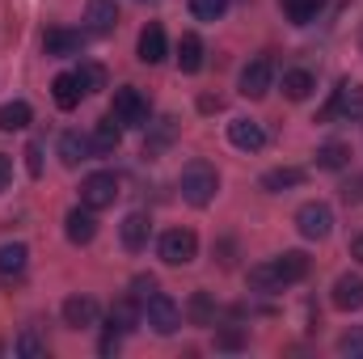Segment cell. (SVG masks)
<instances>
[{
  "mask_svg": "<svg viewBox=\"0 0 363 359\" xmlns=\"http://www.w3.org/2000/svg\"><path fill=\"white\" fill-rule=\"evenodd\" d=\"M51 97H55V106H60V110H77V106H81V97H85L81 81H77V72H60V77L51 81Z\"/></svg>",
  "mask_w": 363,
  "mask_h": 359,
  "instance_id": "18",
  "label": "cell"
},
{
  "mask_svg": "<svg viewBox=\"0 0 363 359\" xmlns=\"http://www.w3.org/2000/svg\"><path fill=\"white\" fill-rule=\"evenodd\" d=\"M271 81H274L271 55H254V60L241 68V93H245V97H267V93H271Z\"/></svg>",
  "mask_w": 363,
  "mask_h": 359,
  "instance_id": "8",
  "label": "cell"
},
{
  "mask_svg": "<svg viewBox=\"0 0 363 359\" xmlns=\"http://www.w3.org/2000/svg\"><path fill=\"white\" fill-rule=\"evenodd\" d=\"M114 199H118V178L114 174H89V178L81 182V203L93 207V211L114 207Z\"/></svg>",
  "mask_w": 363,
  "mask_h": 359,
  "instance_id": "7",
  "label": "cell"
},
{
  "mask_svg": "<svg viewBox=\"0 0 363 359\" xmlns=\"http://www.w3.org/2000/svg\"><path fill=\"white\" fill-rule=\"evenodd\" d=\"M140 317H144V309H140V300H135V296H127V300L110 304V334H131V330L140 326Z\"/></svg>",
  "mask_w": 363,
  "mask_h": 359,
  "instance_id": "15",
  "label": "cell"
},
{
  "mask_svg": "<svg viewBox=\"0 0 363 359\" xmlns=\"http://www.w3.org/2000/svg\"><path fill=\"white\" fill-rule=\"evenodd\" d=\"M30 263V250L21 245V241H13V245H0V279H17L21 270Z\"/></svg>",
  "mask_w": 363,
  "mask_h": 359,
  "instance_id": "21",
  "label": "cell"
},
{
  "mask_svg": "<svg viewBox=\"0 0 363 359\" xmlns=\"http://www.w3.org/2000/svg\"><path fill=\"white\" fill-rule=\"evenodd\" d=\"M300 182H304V170H296V165H279V170H271V174H262V190L279 194V190L300 186Z\"/></svg>",
  "mask_w": 363,
  "mask_h": 359,
  "instance_id": "25",
  "label": "cell"
},
{
  "mask_svg": "<svg viewBox=\"0 0 363 359\" xmlns=\"http://www.w3.org/2000/svg\"><path fill=\"white\" fill-rule=\"evenodd\" d=\"M85 21H89L93 34H110V30L118 26V4H114V0H89Z\"/></svg>",
  "mask_w": 363,
  "mask_h": 359,
  "instance_id": "20",
  "label": "cell"
},
{
  "mask_svg": "<svg viewBox=\"0 0 363 359\" xmlns=\"http://www.w3.org/2000/svg\"><path fill=\"white\" fill-rule=\"evenodd\" d=\"M190 321H194V326H211V321H216V304H211L207 292H194V300H190Z\"/></svg>",
  "mask_w": 363,
  "mask_h": 359,
  "instance_id": "30",
  "label": "cell"
},
{
  "mask_svg": "<svg viewBox=\"0 0 363 359\" xmlns=\"http://www.w3.org/2000/svg\"><path fill=\"white\" fill-rule=\"evenodd\" d=\"M347 161H351V148L338 144V140L317 148V165H321V170H347Z\"/></svg>",
  "mask_w": 363,
  "mask_h": 359,
  "instance_id": "26",
  "label": "cell"
},
{
  "mask_svg": "<svg viewBox=\"0 0 363 359\" xmlns=\"http://www.w3.org/2000/svg\"><path fill=\"white\" fill-rule=\"evenodd\" d=\"M118 140H123V123L114 118V114H106L97 127H93L89 144H93V157H110L114 148H118Z\"/></svg>",
  "mask_w": 363,
  "mask_h": 359,
  "instance_id": "13",
  "label": "cell"
},
{
  "mask_svg": "<svg viewBox=\"0 0 363 359\" xmlns=\"http://www.w3.org/2000/svg\"><path fill=\"white\" fill-rule=\"evenodd\" d=\"M140 309H144V321H148L161 338H169V334H178V330H182V309H178V300H174V296L152 292Z\"/></svg>",
  "mask_w": 363,
  "mask_h": 359,
  "instance_id": "3",
  "label": "cell"
},
{
  "mask_svg": "<svg viewBox=\"0 0 363 359\" xmlns=\"http://www.w3.org/2000/svg\"><path fill=\"white\" fill-rule=\"evenodd\" d=\"M148 233H152V220H148L144 211H131V216L118 224V237H123V245H127L131 254H140V250L148 245Z\"/></svg>",
  "mask_w": 363,
  "mask_h": 359,
  "instance_id": "12",
  "label": "cell"
},
{
  "mask_svg": "<svg viewBox=\"0 0 363 359\" xmlns=\"http://www.w3.org/2000/svg\"><path fill=\"white\" fill-rule=\"evenodd\" d=\"M89 157H93L89 136H81V131H64V136H60V161H64L68 170H77V165L89 161Z\"/></svg>",
  "mask_w": 363,
  "mask_h": 359,
  "instance_id": "16",
  "label": "cell"
},
{
  "mask_svg": "<svg viewBox=\"0 0 363 359\" xmlns=\"http://www.w3.org/2000/svg\"><path fill=\"white\" fill-rule=\"evenodd\" d=\"M81 43H85L81 30H47V34H43V51H47V55H77Z\"/></svg>",
  "mask_w": 363,
  "mask_h": 359,
  "instance_id": "19",
  "label": "cell"
},
{
  "mask_svg": "<svg viewBox=\"0 0 363 359\" xmlns=\"http://www.w3.org/2000/svg\"><path fill=\"white\" fill-rule=\"evenodd\" d=\"M308 275V258L300 250H287L283 258L274 263H262V267H250V287L258 292H279V287H291Z\"/></svg>",
  "mask_w": 363,
  "mask_h": 359,
  "instance_id": "1",
  "label": "cell"
},
{
  "mask_svg": "<svg viewBox=\"0 0 363 359\" xmlns=\"http://www.w3.org/2000/svg\"><path fill=\"white\" fill-rule=\"evenodd\" d=\"M220 347H241V334H220Z\"/></svg>",
  "mask_w": 363,
  "mask_h": 359,
  "instance_id": "36",
  "label": "cell"
},
{
  "mask_svg": "<svg viewBox=\"0 0 363 359\" xmlns=\"http://www.w3.org/2000/svg\"><path fill=\"white\" fill-rule=\"evenodd\" d=\"M338 351H342V355H363V330L342 334V338H338Z\"/></svg>",
  "mask_w": 363,
  "mask_h": 359,
  "instance_id": "32",
  "label": "cell"
},
{
  "mask_svg": "<svg viewBox=\"0 0 363 359\" xmlns=\"http://www.w3.org/2000/svg\"><path fill=\"white\" fill-rule=\"evenodd\" d=\"M228 140H233V148H241V153H258V148L267 144V131H262V123H254V118H233V123H228Z\"/></svg>",
  "mask_w": 363,
  "mask_h": 359,
  "instance_id": "10",
  "label": "cell"
},
{
  "mask_svg": "<svg viewBox=\"0 0 363 359\" xmlns=\"http://www.w3.org/2000/svg\"><path fill=\"white\" fill-rule=\"evenodd\" d=\"M190 13L199 21H220L228 13V0H190Z\"/></svg>",
  "mask_w": 363,
  "mask_h": 359,
  "instance_id": "31",
  "label": "cell"
},
{
  "mask_svg": "<svg viewBox=\"0 0 363 359\" xmlns=\"http://www.w3.org/2000/svg\"><path fill=\"white\" fill-rule=\"evenodd\" d=\"M77 81H81L85 93H101L106 89V68H101V64H81V68H77Z\"/></svg>",
  "mask_w": 363,
  "mask_h": 359,
  "instance_id": "29",
  "label": "cell"
},
{
  "mask_svg": "<svg viewBox=\"0 0 363 359\" xmlns=\"http://www.w3.org/2000/svg\"><path fill=\"white\" fill-rule=\"evenodd\" d=\"M334 309L359 313L363 309V275H342V279L334 283Z\"/></svg>",
  "mask_w": 363,
  "mask_h": 359,
  "instance_id": "14",
  "label": "cell"
},
{
  "mask_svg": "<svg viewBox=\"0 0 363 359\" xmlns=\"http://www.w3.org/2000/svg\"><path fill=\"white\" fill-rule=\"evenodd\" d=\"M296 228H300L308 241L330 237V228H334V211H330V203H304V207L296 211Z\"/></svg>",
  "mask_w": 363,
  "mask_h": 359,
  "instance_id": "6",
  "label": "cell"
},
{
  "mask_svg": "<svg viewBox=\"0 0 363 359\" xmlns=\"http://www.w3.org/2000/svg\"><path fill=\"white\" fill-rule=\"evenodd\" d=\"M216 190H220V174H216V165H207V161H190V165L182 170V199H186L190 207H207V203L216 199Z\"/></svg>",
  "mask_w": 363,
  "mask_h": 359,
  "instance_id": "2",
  "label": "cell"
},
{
  "mask_svg": "<svg viewBox=\"0 0 363 359\" xmlns=\"http://www.w3.org/2000/svg\"><path fill=\"white\" fill-rule=\"evenodd\" d=\"M64 233H68V241L72 245H89L93 237H97V216H93V207H72L68 216H64Z\"/></svg>",
  "mask_w": 363,
  "mask_h": 359,
  "instance_id": "9",
  "label": "cell"
},
{
  "mask_svg": "<svg viewBox=\"0 0 363 359\" xmlns=\"http://www.w3.org/2000/svg\"><path fill=\"white\" fill-rule=\"evenodd\" d=\"M313 89H317V81H313L308 68H291V72H283V93H287L291 101H304Z\"/></svg>",
  "mask_w": 363,
  "mask_h": 359,
  "instance_id": "24",
  "label": "cell"
},
{
  "mask_svg": "<svg viewBox=\"0 0 363 359\" xmlns=\"http://www.w3.org/2000/svg\"><path fill=\"white\" fill-rule=\"evenodd\" d=\"M131 292H135V300L144 304V300H148V296L157 292V279H152V275H135V283H131Z\"/></svg>",
  "mask_w": 363,
  "mask_h": 359,
  "instance_id": "33",
  "label": "cell"
},
{
  "mask_svg": "<svg viewBox=\"0 0 363 359\" xmlns=\"http://www.w3.org/2000/svg\"><path fill=\"white\" fill-rule=\"evenodd\" d=\"M30 118H34V110L26 101H4L0 106V131H26Z\"/></svg>",
  "mask_w": 363,
  "mask_h": 359,
  "instance_id": "23",
  "label": "cell"
},
{
  "mask_svg": "<svg viewBox=\"0 0 363 359\" xmlns=\"http://www.w3.org/2000/svg\"><path fill=\"white\" fill-rule=\"evenodd\" d=\"M17 355H21V359H43V355H47V343L38 338V330H34V326H26V330L17 334Z\"/></svg>",
  "mask_w": 363,
  "mask_h": 359,
  "instance_id": "27",
  "label": "cell"
},
{
  "mask_svg": "<svg viewBox=\"0 0 363 359\" xmlns=\"http://www.w3.org/2000/svg\"><path fill=\"white\" fill-rule=\"evenodd\" d=\"M351 254H355V258H359V263H363V233H359V237H355V241H351Z\"/></svg>",
  "mask_w": 363,
  "mask_h": 359,
  "instance_id": "37",
  "label": "cell"
},
{
  "mask_svg": "<svg viewBox=\"0 0 363 359\" xmlns=\"http://www.w3.org/2000/svg\"><path fill=\"white\" fill-rule=\"evenodd\" d=\"M135 51H140V60H144V64H161V60L169 55V47H165V30H161L157 21H152V26H144V30H140V47H135Z\"/></svg>",
  "mask_w": 363,
  "mask_h": 359,
  "instance_id": "17",
  "label": "cell"
},
{
  "mask_svg": "<svg viewBox=\"0 0 363 359\" xmlns=\"http://www.w3.org/2000/svg\"><path fill=\"white\" fill-rule=\"evenodd\" d=\"M9 182H13V161L0 153V190H9Z\"/></svg>",
  "mask_w": 363,
  "mask_h": 359,
  "instance_id": "35",
  "label": "cell"
},
{
  "mask_svg": "<svg viewBox=\"0 0 363 359\" xmlns=\"http://www.w3.org/2000/svg\"><path fill=\"white\" fill-rule=\"evenodd\" d=\"M283 4V13L296 21V26H308L313 17H317V9H321V0H279Z\"/></svg>",
  "mask_w": 363,
  "mask_h": 359,
  "instance_id": "28",
  "label": "cell"
},
{
  "mask_svg": "<svg viewBox=\"0 0 363 359\" xmlns=\"http://www.w3.org/2000/svg\"><path fill=\"white\" fill-rule=\"evenodd\" d=\"M64 326H72V330L97 326V300L93 296H68L64 300Z\"/></svg>",
  "mask_w": 363,
  "mask_h": 359,
  "instance_id": "11",
  "label": "cell"
},
{
  "mask_svg": "<svg viewBox=\"0 0 363 359\" xmlns=\"http://www.w3.org/2000/svg\"><path fill=\"white\" fill-rule=\"evenodd\" d=\"M110 114H114L123 127H148V97L135 89V85H123V89H114Z\"/></svg>",
  "mask_w": 363,
  "mask_h": 359,
  "instance_id": "4",
  "label": "cell"
},
{
  "mask_svg": "<svg viewBox=\"0 0 363 359\" xmlns=\"http://www.w3.org/2000/svg\"><path fill=\"white\" fill-rule=\"evenodd\" d=\"M26 170H30V178H38V174H43V148H38V144H30V148H26Z\"/></svg>",
  "mask_w": 363,
  "mask_h": 359,
  "instance_id": "34",
  "label": "cell"
},
{
  "mask_svg": "<svg viewBox=\"0 0 363 359\" xmlns=\"http://www.w3.org/2000/svg\"><path fill=\"white\" fill-rule=\"evenodd\" d=\"M178 68H182V72H199V68H203V38H199V34H182Z\"/></svg>",
  "mask_w": 363,
  "mask_h": 359,
  "instance_id": "22",
  "label": "cell"
},
{
  "mask_svg": "<svg viewBox=\"0 0 363 359\" xmlns=\"http://www.w3.org/2000/svg\"><path fill=\"white\" fill-rule=\"evenodd\" d=\"M194 254H199V237H194L190 228H169V233L161 237V258H165L169 267L194 263Z\"/></svg>",
  "mask_w": 363,
  "mask_h": 359,
  "instance_id": "5",
  "label": "cell"
}]
</instances>
